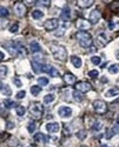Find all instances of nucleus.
<instances>
[{"label":"nucleus","instance_id":"obj_10","mask_svg":"<svg viewBox=\"0 0 119 147\" xmlns=\"http://www.w3.org/2000/svg\"><path fill=\"white\" fill-rule=\"evenodd\" d=\"M14 13L18 15V17H23L25 15L26 13V7L23 3H17L15 6H14Z\"/></svg>","mask_w":119,"mask_h":147},{"label":"nucleus","instance_id":"obj_21","mask_svg":"<svg viewBox=\"0 0 119 147\" xmlns=\"http://www.w3.org/2000/svg\"><path fill=\"white\" fill-rule=\"evenodd\" d=\"M106 96H114V95H119V88L118 87H113L111 90H108L106 93H105Z\"/></svg>","mask_w":119,"mask_h":147},{"label":"nucleus","instance_id":"obj_3","mask_svg":"<svg viewBox=\"0 0 119 147\" xmlns=\"http://www.w3.org/2000/svg\"><path fill=\"white\" fill-rule=\"evenodd\" d=\"M28 111H29V113H31V115L34 118V119H40L43 113H44V106L40 102L34 101V102H32L31 105H29Z\"/></svg>","mask_w":119,"mask_h":147},{"label":"nucleus","instance_id":"obj_22","mask_svg":"<svg viewBox=\"0 0 119 147\" xmlns=\"http://www.w3.org/2000/svg\"><path fill=\"white\" fill-rule=\"evenodd\" d=\"M92 4H93L92 0H90V1H87V0H86V1H82V0H80V1H78V6L82 7V8H87V7L92 6Z\"/></svg>","mask_w":119,"mask_h":147},{"label":"nucleus","instance_id":"obj_9","mask_svg":"<svg viewBox=\"0 0 119 147\" xmlns=\"http://www.w3.org/2000/svg\"><path fill=\"white\" fill-rule=\"evenodd\" d=\"M100 12L98 11V9H94V11H92L90 13V17H88V21H90L91 24H98L99 20H100Z\"/></svg>","mask_w":119,"mask_h":147},{"label":"nucleus","instance_id":"obj_46","mask_svg":"<svg viewBox=\"0 0 119 147\" xmlns=\"http://www.w3.org/2000/svg\"><path fill=\"white\" fill-rule=\"evenodd\" d=\"M113 28V24L112 23H110V29H112Z\"/></svg>","mask_w":119,"mask_h":147},{"label":"nucleus","instance_id":"obj_5","mask_svg":"<svg viewBox=\"0 0 119 147\" xmlns=\"http://www.w3.org/2000/svg\"><path fill=\"white\" fill-rule=\"evenodd\" d=\"M58 26H59V20L55 18L48 19V20H46L44 23V27H45L46 31H53V29H55Z\"/></svg>","mask_w":119,"mask_h":147},{"label":"nucleus","instance_id":"obj_30","mask_svg":"<svg viewBox=\"0 0 119 147\" xmlns=\"http://www.w3.org/2000/svg\"><path fill=\"white\" fill-rule=\"evenodd\" d=\"M40 91H41V88H40V86H38V85L31 87V93L33 95H38L39 93H40Z\"/></svg>","mask_w":119,"mask_h":147},{"label":"nucleus","instance_id":"obj_23","mask_svg":"<svg viewBox=\"0 0 119 147\" xmlns=\"http://www.w3.org/2000/svg\"><path fill=\"white\" fill-rule=\"evenodd\" d=\"M44 17V13L41 11H39V9H34V11L32 12V18L35 19V20H38V19H41Z\"/></svg>","mask_w":119,"mask_h":147},{"label":"nucleus","instance_id":"obj_47","mask_svg":"<svg viewBox=\"0 0 119 147\" xmlns=\"http://www.w3.org/2000/svg\"><path fill=\"white\" fill-rule=\"evenodd\" d=\"M100 147H108L107 145H100Z\"/></svg>","mask_w":119,"mask_h":147},{"label":"nucleus","instance_id":"obj_45","mask_svg":"<svg viewBox=\"0 0 119 147\" xmlns=\"http://www.w3.org/2000/svg\"><path fill=\"white\" fill-rule=\"evenodd\" d=\"M0 57H1V60H4V58H5V54L1 52V55H0Z\"/></svg>","mask_w":119,"mask_h":147},{"label":"nucleus","instance_id":"obj_50","mask_svg":"<svg viewBox=\"0 0 119 147\" xmlns=\"http://www.w3.org/2000/svg\"><path fill=\"white\" fill-rule=\"evenodd\" d=\"M80 147H86V146H80Z\"/></svg>","mask_w":119,"mask_h":147},{"label":"nucleus","instance_id":"obj_40","mask_svg":"<svg viewBox=\"0 0 119 147\" xmlns=\"http://www.w3.org/2000/svg\"><path fill=\"white\" fill-rule=\"evenodd\" d=\"M25 95H26V92H25V91H19V92L17 93V98H18V99H23Z\"/></svg>","mask_w":119,"mask_h":147},{"label":"nucleus","instance_id":"obj_16","mask_svg":"<svg viewBox=\"0 0 119 147\" xmlns=\"http://www.w3.org/2000/svg\"><path fill=\"white\" fill-rule=\"evenodd\" d=\"M47 140H48V138L43 133H37L34 135V141H37V142H44L45 144V142H47Z\"/></svg>","mask_w":119,"mask_h":147},{"label":"nucleus","instance_id":"obj_13","mask_svg":"<svg viewBox=\"0 0 119 147\" xmlns=\"http://www.w3.org/2000/svg\"><path fill=\"white\" fill-rule=\"evenodd\" d=\"M46 130L49 133H57L59 130H60V125H59L58 122H48L46 125Z\"/></svg>","mask_w":119,"mask_h":147},{"label":"nucleus","instance_id":"obj_20","mask_svg":"<svg viewBox=\"0 0 119 147\" xmlns=\"http://www.w3.org/2000/svg\"><path fill=\"white\" fill-rule=\"evenodd\" d=\"M40 51H41V47H40V45H39L37 41L31 43V52L32 53H38Z\"/></svg>","mask_w":119,"mask_h":147},{"label":"nucleus","instance_id":"obj_6","mask_svg":"<svg viewBox=\"0 0 119 147\" xmlns=\"http://www.w3.org/2000/svg\"><path fill=\"white\" fill-rule=\"evenodd\" d=\"M76 88H77V91L79 92H88V91H91L92 90V85L90 82H87V81H79L76 84Z\"/></svg>","mask_w":119,"mask_h":147},{"label":"nucleus","instance_id":"obj_38","mask_svg":"<svg viewBox=\"0 0 119 147\" xmlns=\"http://www.w3.org/2000/svg\"><path fill=\"white\" fill-rule=\"evenodd\" d=\"M92 130H93V131H100V130H102V122H96V124L92 126Z\"/></svg>","mask_w":119,"mask_h":147},{"label":"nucleus","instance_id":"obj_32","mask_svg":"<svg viewBox=\"0 0 119 147\" xmlns=\"http://www.w3.org/2000/svg\"><path fill=\"white\" fill-rule=\"evenodd\" d=\"M91 61H92V64H93V65H100L102 59H100V57L94 55V57H92V58H91Z\"/></svg>","mask_w":119,"mask_h":147},{"label":"nucleus","instance_id":"obj_24","mask_svg":"<svg viewBox=\"0 0 119 147\" xmlns=\"http://www.w3.org/2000/svg\"><path fill=\"white\" fill-rule=\"evenodd\" d=\"M73 98L77 100V101H83L84 100V94L82 93V92H79V91H74L73 92Z\"/></svg>","mask_w":119,"mask_h":147},{"label":"nucleus","instance_id":"obj_51","mask_svg":"<svg viewBox=\"0 0 119 147\" xmlns=\"http://www.w3.org/2000/svg\"><path fill=\"white\" fill-rule=\"evenodd\" d=\"M28 147H33V146H28Z\"/></svg>","mask_w":119,"mask_h":147},{"label":"nucleus","instance_id":"obj_14","mask_svg":"<svg viewBox=\"0 0 119 147\" xmlns=\"http://www.w3.org/2000/svg\"><path fill=\"white\" fill-rule=\"evenodd\" d=\"M60 18L63 19V20H70V19H71V11H70V7H68V6H65L62 9Z\"/></svg>","mask_w":119,"mask_h":147},{"label":"nucleus","instance_id":"obj_52","mask_svg":"<svg viewBox=\"0 0 119 147\" xmlns=\"http://www.w3.org/2000/svg\"><path fill=\"white\" fill-rule=\"evenodd\" d=\"M118 25H119V23H118Z\"/></svg>","mask_w":119,"mask_h":147},{"label":"nucleus","instance_id":"obj_35","mask_svg":"<svg viewBox=\"0 0 119 147\" xmlns=\"http://www.w3.org/2000/svg\"><path fill=\"white\" fill-rule=\"evenodd\" d=\"M18 28H19V25L17 23H14L11 27H9V32H11V33H17L18 32Z\"/></svg>","mask_w":119,"mask_h":147},{"label":"nucleus","instance_id":"obj_36","mask_svg":"<svg viewBox=\"0 0 119 147\" xmlns=\"http://www.w3.org/2000/svg\"><path fill=\"white\" fill-rule=\"evenodd\" d=\"M0 12H1V18H6L7 15H8V11H7V8H5L4 6H1L0 7Z\"/></svg>","mask_w":119,"mask_h":147},{"label":"nucleus","instance_id":"obj_27","mask_svg":"<svg viewBox=\"0 0 119 147\" xmlns=\"http://www.w3.org/2000/svg\"><path fill=\"white\" fill-rule=\"evenodd\" d=\"M54 99H55L54 94H47V95H45V98H44V102H45V104H51V102L54 101Z\"/></svg>","mask_w":119,"mask_h":147},{"label":"nucleus","instance_id":"obj_34","mask_svg":"<svg viewBox=\"0 0 119 147\" xmlns=\"http://www.w3.org/2000/svg\"><path fill=\"white\" fill-rule=\"evenodd\" d=\"M27 130L29 133H33L35 131V122H29L28 126H27Z\"/></svg>","mask_w":119,"mask_h":147},{"label":"nucleus","instance_id":"obj_43","mask_svg":"<svg viewBox=\"0 0 119 147\" xmlns=\"http://www.w3.org/2000/svg\"><path fill=\"white\" fill-rule=\"evenodd\" d=\"M37 4H39V5H43V6H48L49 4H51V1H37Z\"/></svg>","mask_w":119,"mask_h":147},{"label":"nucleus","instance_id":"obj_2","mask_svg":"<svg viewBox=\"0 0 119 147\" xmlns=\"http://www.w3.org/2000/svg\"><path fill=\"white\" fill-rule=\"evenodd\" d=\"M76 38H77L79 45H80L82 47H90L92 45V37L87 32H83V31L77 32Z\"/></svg>","mask_w":119,"mask_h":147},{"label":"nucleus","instance_id":"obj_28","mask_svg":"<svg viewBox=\"0 0 119 147\" xmlns=\"http://www.w3.org/2000/svg\"><path fill=\"white\" fill-rule=\"evenodd\" d=\"M15 112H17V114L19 116H23L25 114V112H26V108H25L24 106H17L15 107Z\"/></svg>","mask_w":119,"mask_h":147},{"label":"nucleus","instance_id":"obj_7","mask_svg":"<svg viewBox=\"0 0 119 147\" xmlns=\"http://www.w3.org/2000/svg\"><path fill=\"white\" fill-rule=\"evenodd\" d=\"M77 27L79 29H82V31H87V29H90L91 28V23H88V20H86V19H78L77 20Z\"/></svg>","mask_w":119,"mask_h":147},{"label":"nucleus","instance_id":"obj_44","mask_svg":"<svg viewBox=\"0 0 119 147\" xmlns=\"http://www.w3.org/2000/svg\"><path fill=\"white\" fill-rule=\"evenodd\" d=\"M14 128V124L12 121H7V130H12Z\"/></svg>","mask_w":119,"mask_h":147},{"label":"nucleus","instance_id":"obj_49","mask_svg":"<svg viewBox=\"0 0 119 147\" xmlns=\"http://www.w3.org/2000/svg\"><path fill=\"white\" fill-rule=\"evenodd\" d=\"M117 59H118V60H119V52L117 53Z\"/></svg>","mask_w":119,"mask_h":147},{"label":"nucleus","instance_id":"obj_19","mask_svg":"<svg viewBox=\"0 0 119 147\" xmlns=\"http://www.w3.org/2000/svg\"><path fill=\"white\" fill-rule=\"evenodd\" d=\"M1 93L4 94V95H11L12 94V91H11V88H9V86L8 85H5V84H3L1 82Z\"/></svg>","mask_w":119,"mask_h":147},{"label":"nucleus","instance_id":"obj_29","mask_svg":"<svg viewBox=\"0 0 119 147\" xmlns=\"http://www.w3.org/2000/svg\"><path fill=\"white\" fill-rule=\"evenodd\" d=\"M4 105H5V107H7V108H12L13 106H15V102L13 100H11V99H5Z\"/></svg>","mask_w":119,"mask_h":147},{"label":"nucleus","instance_id":"obj_17","mask_svg":"<svg viewBox=\"0 0 119 147\" xmlns=\"http://www.w3.org/2000/svg\"><path fill=\"white\" fill-rule=\"evenodd\" d=\"M71 63H72L73 66L77 67V68H80V67H82V59L79 58V57L72 55V57H71Z\"/></svg>","mask_w":119,"mask_h":147},{"label":"nucleus","instance_id":"obj_42","mask_svg":"<svg viewBox=\"0 0 119 147\" xmlns=\"http://www.w3.org/2000/svg\"><path fill=\"white\" fill-rule=\"evenodd\" d=\"M112 132H113L114 134H118V133H119V122H117V124L112 127Z\"/></svg>","mask_w":119,"mask_h":147},{"label":"nucleus","instance_id":"obj_12","mask_svg":"<svg viewBox=\"0 0 119 147\" xmlns=\"http://www.w3.org/2000/svg\"><path fill=\"white\" fill-rule=\"evenodd\" d=\"M58 114H59V116H62V118H68L72 114V110L70 108V107H67V106H62L58 110Z\"/></svg>","mask_w":119,"mask_h":147},{"label":"nucleus","instance_id":"obj_26","mask_svg":"<svg viewBox=\"0 0 119 147\" xmlns=\"http://www.w3.org/2000/svg\"><path fill=\"white\" fill-rule=\"evenodd\" d=\"M108 72H110L111 74H116L119 72V65L118 64H113L111 65L110 67H108Z\"/></svg>","mask_w":119,"mask_h":147},{"label":"nucleus","instance_id":"obj_18","mask_svg":"<svg viewBox=\"0 0 119 147\" xmlns=\"http://www.w3.org/2000/svg\"><path fill=\"white\" fill-rule=\"evenodd\" d=\"M43 66L44 65H41L40 63H38L37 60H33L32 61V68H33L34 73H39V72H40V70L43 71Z\"/></svg>","mask_w":119,"mask_h":147},{"label":"nucleus","instance_id":"obj_41","mask_svg":"<svg viewBox=\"0 0 119 147\" xmlns=\"http://www.w3.org/2000/svg\"><path fill=\"white\" fill-rule=\"evenodd\" d=\"M13 82H14L18 87H21V86H23V82H21L20 80H19V78H17V76H15V78H13Z\"/></svg>","mask_w":119,"mask_h":147},{"label":"nucleus","instance_id":"obj_37","mask_svg":"<svg viewBox=\"0 0 119 147\" xmlns=\"http://www.w3.org/2000/svg\"><path fill=\"white\" fill-rule=\"evenodd\" d=\"M86 132L85 131H80V132H78L77 133V136H78V139H80V140H84L86 138Z\"/></svg>","mask_w":119,"mask_h":147},{"label":"nucleus","instance_id":"obj_25","mask_svg":"<svg viewBox=\"0 0 119 147\" xmlns=\"http://www.w3.org/2000/svg\"><path fill=\"white\" fill-rule=\"evenodd\" d=\"M110 9L113 13H118L119 14V1H114L110 5Z\"/></svg>","mask_w":119,"mask_h":147},{"label":"nucleus","instance_id":"obj_15","mask_svg":"<svg viewBox=\"0 0 119 147\" xmlns=\"http://www.w3.org/2000/svg\"><path fill=\"white\" fill-rule=\"evenodd\" d=\"M64 81H65L66 84H68V85H73V84L77 81V78H76V75H73L72 73H66V74L64 75Z\"/></svg>","mask_w":119,"mask_h":147},{"label":"nucleus","instance_id":"obj_1","mask_svg":"<svg viewBox=\"0 0 119 147\" xmlns=\"http://www.w3.org/2000/svg\"><path fill=\"white\" fill-rule=\"evenodd\" d=\"M51 53L53 55V58L58 61H65L67 59V52L66 48L62 45H51Z\"/></svg>","mask_w":119,"mask_h":147},{"label":"nucleus","instance_id":"obj_11","mask_svg":"<svg viewBox=\"0 0 119 147\" xmlns=\"http://www.w3.org/2000/svg\"><path fill=\"white\" fill-rule=\"evenodd\" d=\"M43 72L49 74L51 76H57V75L59 74V72H58L57 68L53 67V66H51V65H44V66H43Z\"/></svg>","mask_w":119,"mask_h":147},{"label":"nucleus","instance_id":"obj_48","mask_svg":"<svg viewBox=\"0 0 119 147\" xmlns=\"http://www.w3.org/2000/svg\"><path fill=\"white\" fill-rule=\"evenodd\" d=\"M17 147H24L23 145H20V144H19V145H17Z\"/></svg>","mask_w":119,"mask_h":147},{"label":"nucleus","instance_id":"obj_31","mask_svg":"<svg viewBox=\"0 0 119 147\" xmlns=\"http://www.w3.org/2000/svg\"><path fill=\"white\" fill-rule=\"evenodd\" d=\"M38 84H39V86H46L48 84V79L45 76H41L38 79Z\"/></svg>","mask_w":119,"mask_h":147},{"label":"nucleus","instance_id":"obj_8","mask_svg":"<svg viewBox=\"0 0 119 147\" xmlns=\"http://www.w3.org/2000/svg\"><path fill=\"white\" fill-rule=\"evenodd\" d=\"M94 44H96V47H104L106 44H107V38L104 33H100L98 34L96 40H94Z\"/></svg>","mask_w":119,"mask_h":147},{"label":"nucleus","instance_id":"obj_39","mask_svg":"<svg viewBox=\"0 0 119 147\" xmlns=\"http://www.w3.org/2000/svg\"><path fill=\"white\" fill-rule=\"evenodd\" d=\"M0 70H1V78H4V76L7 74V67L3 65L1 67H0Z\"/></svg>","mask_w":119,"mask_h":147},{"label":"nucleus","instance_id":"obj_4","mask_svg":"<svg viewBox=\"0 0 119 147\" xmlns=\"http://www.w3.org/2000/svg\"><path fill=\"white\" fill-rule=\"evenodd\" d=\"M93 108L98 114H105L107 111V105L103 100H96L93 102Z\"/></svg>","mask_w":119,"mask_h":147},{"label":"nucleus","instance_id":"obj_33","mask_svg":"<svg viewBox=\"0 0 119 147\" xmlns=\"http://www.w3.org/2000/svg\"><path fill=\"white\" fill-rule=\"evenodd\" d=\"M88 76L92 78V79H96V78H98V76H99L98 70H92V71H90V72H88Z\"/></svg>","mask_w":119,"mask_h":147}]
</instances>
